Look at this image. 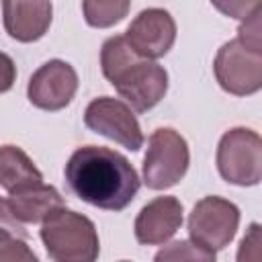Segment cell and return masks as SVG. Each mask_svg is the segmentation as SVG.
<instances>
[{
	"mask_svg": "<svg viewBox=\"0 0 262 262\" xmlns=\"http://www.w3.org/2000/svg\"><path fill=\"white\" fill-rule=\"evenodd\" d=\"M63 174L78 199L104 211H123L141 184L125 156L100 145L78 147L70 156Z\"/></svg>",
	"mask_w": 262,
	"mask_h": 262,
	"instance_id": "1",
	"label": "cell"
},
{
	"mask_svg": "<svg viewBox=\"0 0 262 262\" xmlns=\"http://www.w3.org/2000/svg\"><path fill=\"white\" fill-rule=\"evenodd\" d=\"M100 68L135 113L154 108L168 92V72L154 59L141 57L125 35H115L102 43Z\"/></svg>",
	"mask_w": 262,
	"mask_h": 262,
	"instance_id": "2",
	"label": "cell"
},
{
	"mask_svg": "<svg viewBox=\"0 0 262 262\" xmlns=\"http://www.w3.org/2000/svg\"><path fill=\"white\" fill-rule=\"evenodd\" d=\"M41 242L55 262H92L100 252L94 223L66 207L53 209L43 219Z\"/></svg>",
	"mask_w": 262,
	"mask_h": 262,
	"instance_id": "3",
	"label": "cell"
},
{
	"mask_svg": "<svg viewBox=\"0 0 262 262\" xmlns=\"http://www.w3.org/2000/svg\"><path fill=\"white\" fill-rule=\"evenodd\" d=\"M188 162L186 139L170 127L156 129L149 135L147 154L143 158V182L151 190L170 188L184 178Z\"/></svg>",
	"mask_w": 262,
	"mask_h": 262,
	"instance_id": "4",
	"label": "cell"
},
{
	"mask_svg": "<svg viewBox=\"0 0 262 262\" xmlns=\"http://www.w3.org/2000/svg\"><path fill=\"white\" fill-rule=\"evenodd\" d=\"M221 178L237 186H254L262 178V139L256 131L235 127L223 133L217 145Z\"/></svg>",
	"mask_w": 262,
	"mask_h": 262,
	"instance_id": "5",
	"label": "cell"
},
{
	"mask_svg": "<svg viewBox=\"0 0 262 262\" xmlns=\"http://www.w3.org/2000/svg\"><path fill=\"white\" fill-rule=\"evenodd\" d=\"M239 225V209L221 196L201 199L188 217L190 242L207 252H217L229 246Z\"/></svg>",
	"mask_w": 262,
	"mask_h": 262,
	"instance_id": "6",
	"label": "cell"
},
{
	"mask_svg": "<svg viewBox=\"0 0 262 262\" xmlns=\"http://www.w3.org/2000/svg\"><path fill=\"white\" fill-rule=\"evenodd\" d=\"M213 72L225 92L250 96L262 88V51H254L237 39L227 41L215 55Z\"/></svg>",
	"mask_w": 262,
	"mask_h": 262,
	"instance_id": "7",
	"label": "cell"
},
{
	"mask_svg": "<svg viewBox=\"0 0 262 262\" xmlns=\"http://www.w3.org/2000/svg\"><path fill=\"white\" fill-rule=\"evenodd\" d=\"M84 123L90 131L104 135L131 151L141 149L145 141L133 108L119 98H94L84 111Z\"/></svg>",
	"mask_w": 262,
	"mask_h": 262,
	"instance_id": "8",
	"label": "cell"
},
{
	"mask_svg": "<svg viewBox=\"0 0 262 262\" xmlns=\"http://www.w3.org/2000/svg\"><path fill=\"white\" fill-rule=\"evenodd\" d=\"M78 90L76 70L61 59H51L43 63L29 80L27 96L33 106L43 111H61L66 108Z\"/></svg>",
	"mask_w": 262,
	"mask_h": 262,
	"instance_id": "9",
	"label": "cell"
},
{
	"mask_svg": "<svg viewBox=\"0 0 262 262\" xmlns=\"http://www.w3.org/2000/svg\"><path fill=\"white\" fill-rule=\"evenodd\" d=\"M129 45L145 59L166 55L176 41V23L164 8L141 10L125 31Z\"/></svg>",
	"mask_w": 262,
	"mask_h": 262,
	"instance_id": "10",
	"label": "cell"
},
{
	"mask_svg": "<svg viewBox=\"0 0 262 262\" xmlns=\"http://www.w3.org/2000/svg\"><path fill=\"white\" fill-rule=\"evenodd\" d=\"M2 18L12 39L33 43L49 31L53 6L51 0H2Z\"/></svg>",
	"mask_w": 262,
	"mask_h": 262,
	"instance_id": "11",
	"label": "cell"
},
{
	"mask_svg": "<svg viewBox=\"0 0 262 262\" xmlns=\"http://www.w3.org/2000/svg\"><path fill=\"white\" fill-rule=\"evenodd\" d=\"M182 225V205L176 196L149 201L135 219V237L143 246L166 244Z\"/></svg>",
	"mask_w": 262,
	"mask_h": 262,
	"instance_id": "12",
	"label": "cell"
},
{
	"mask_svg": "<svg viewBox=\"0 0 262 262\" xmlns=\"http://www.w3.org/2000/svg\"><path fill=\"white\" fill-rule=\"evenodd\" d=\"M8 205L12 215L20 223H39L43 221L53 209L63 207V196L49 184H33L23 190L10 192Z\"/></svg>",
	"mask_w": 262,
	"mask_h": 262,
	"instance_id": "13",
	"label": "cell"
},
{
	"mask_svg": "<svg viewBox=\"0 0 262 262\" xmlns=\"http://www.w3.org/2000/svg\"><path fill=\"white\" fill-rule=\"evenodd\" d=\"M43 174L33 160L16 145L0 147V186L6 192H16L33 184H41Z\"/></svg>",
	"mask_w": 262,
	"mask_h": 262,
	"instance_id": "14",
	"label": "cell"
},
{
	"mask_svg": "<svg viewBox=\"0 0 262 262\" xmlns=\"http://www.w3.org/2000/svg\"><path fill=\"white\" fill-rule=\"evenodd\" d=\"M131 0H82V12L90 27L108 29L121 23L129 12Z\"/></svg>",
	"mask_w": 262,
	"mask_h": 262,
	"instance_id": "15",
	"label": "cell"
},
{
	"mask_svg": "<svg viewBox=\"0 0 262 262\" xmlns=\"http://www.w3.org/2000/svg\"><path fill=\"white\" fill-rule=\"evenodd\" d=\"M0 260L6 262H37L35 252L25 244V237L0 227Z\"/></svg>",
	"mask_w": 262,
	"mask_h": 262,
	"instance_id": "16",
	"label": "cell"
},
{
	"mask_svg": "<svg viewBox=\"0 0 262 262\" xmlns=\"http://www.w3.org/2000/svg\"><path fill=\"white\" fill-rule=\"evenodd\" d=\"M156 260L158 262H162V260H203V262H213L215 254L203 250L201 246H196L190 239H180V242H174L168 248L160 250L156 254Z\"/></svg>",
	"mask_w": 262,
	"mask_h": 262,
	"instance_id": "17",
	"label": "cell"
},
{
	"mask_svg": "<svg viewBox=\"0 0 262 262\" xmlns=\"http://www.w3.org/2000/svg\"><path fill=\"white\" fill-rule=\"evenodd\" d=\"M260 14L262 10H254L248 18H244V23L237 29V41L254 51H262V31H260Z\"/></svg>",
	"mask_w": 262,
	"mask_h": 262,
	"instance_id": "18",
	"label": "cell"
},
{
	"mask_svg": "<svg viewBox=\"0 0 262 262\" xmlns=\"http://www.w3.org/2000/svg\"><path fill=\"white\" fill-rule=\"evenodd\" d=\"M211 4L225 16L244 20L260 8V0H211Z\"/></svg>",
	"mask_w": 262,
	"mask_h": 262,
	"instance_id": "19",
	"label": "cell"
},
{
	"mask_svg": "<svg viewBox=\"0 0 262 262\" xmlns=\"http://www.w3.org/2000/svg\"><path fill=\"white\" fill-rule=\"evenodd\" d=\"M0 227H4V229H8V231L16 233L18 237H25V235H27L23 223L12 215V209H10V205H8L6 199H0Z\"/></svg>",
	"mask_w": 262,
	"mask_h": 262,
	"instance_id": "20",
	"label": "cell"
},
{
	"mask_svg": "<svg viewBox=\"0 0 262 262\" xmlns=\"http://www.w3.org/2000/svg\"><path fill=\"white\" fill-rule=\"evenodd\" d=\"M16 80V66L10 55L0 51V94L8 92Z\"/></svg>",
	"mask_w": 262,
	"mask_h": 262,
	"instance_id": "21",
	"label": "cell"
}]
</instances>
